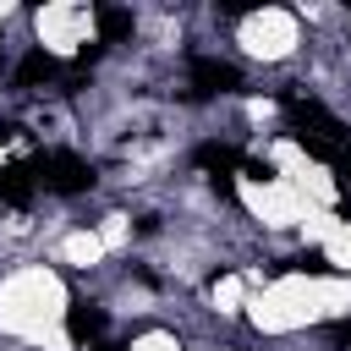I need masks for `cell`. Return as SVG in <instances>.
<instances>
[{
    "instance_id": "3",
    "label": "cell",
    "mask_w": 351,
    "mask_h": 351,
    "mask_svg": "<svg viewBox=\"0 0 351 351\" xmlns=\"http://www.w3.org/2000/svg\"><path fill=\"white\" fill-rule=\"evenodd\" d=\"M230 192H236L241 214H247L263 236H302V225H307V214H313V208L302 203V192H296L291 181H280L274 170H236Z\"/></svg>"
},
{
    "instance_id": "6",
    "label": "cell",
    "mask_w": 351,
    "mask_h": 351,
    "mask_svg": "<svg viewBox=\"0 0 351 351\" xmlns=\"http://www.w3.org/2000/svg\"><path fill=\"white\" fill-rule=\"evenodd\" d=\"M302 241L324 258L329 274H346V280H351V219H346V214H307Z\"/></svg>"
},
{
    "instance_id": "5",
    "label": "cell",
    "mask_w": 351,
    "mask_h": 351,
    "mask_svg": "<svg viewBox=\"0 0 351 351\" xmlns=\"http://www.w3.org/2000/svg\"><path fill=\"white\" fill-rule=\"evenodd\" d=\"M49 263L71 269V274H99L110 263V247L93 225H60V236L49 241Z\"/></svg>"
},
{
    "instance_id": "4",
    "label": "cell",
    "mask_w": 351,
    "mask_h": 351,
    "mask_svg": "<svg viewBox=\"0 0 351 351\" xmlns=\"http://www.w3.org/2000/svg\"><path fill=\"white\" fill-rule=\"evenodd\" d=\"M33 49L44 60H77L88 55V44H99V11L82 5V0H44L33 16Z\"/></svg>"
},
{
    "instance_id": "10",
    "label": "cell",
    "mask_w": 351,
    "mask_h": 351,
    "mask_svg": "<svg viewBox=\"0 0 351 351\" xmlns=\"http://www.w3.org/2000/svg\"><path fill=\"white\" fill-rule=\"evenodd\" d=\"M346 66H351V44H346Z\"/></svg>"
},
{
    "instance_id": "7",
    "label": "cell",
    "mask_w": 351,
    "mask_h": 351,
    "mask_svg": "<svg viewBox=\"0 0 351 351\" xmlns=\"http://www.w3.org/2000/svg\"><path fill=\"white\" fill-rule=\"evenodd\" d=\"M247 302H252V285H247V269L241 263H225L203 280V307L219 318V324H236L247 318Z\"/></svg>"
},
{
    "instance_id": "9",
    "label": "cell",
    "mask_w": 351,
    "mask_h": 351,
    "mask_svg": "<svg viewBox=\"0 0 351 351\" xmlns=\"http://www.w3.org/2000/svg\"><path fill=\"white\" fill-rule=\"evenodd\" d=\"M11 159H16V154H11V143H5V126H0V176L11 170Z\"/></svg>"
},
{
    "instance_id": "1",
    "label": "cell",
    "mask_w": 351,
    "mask_h": 351,
    "mask_svg": "<svg viewBox=\"0 0 351 351\" xmlns=\"http://www.w3.org/2000/svg\"><path fill=\"white\" fill-rule=\"evenodd\" d=\"M71 307V280L49 258H22L0 269V340L22 351H77Z\"/></svg>"
},
{
    "instance_id": "8",
    "label": "cell",
    "mask_w": 351,
    "mask_h": 351,
    "mask_svg": "<svg viewBox=\"0 0 351 351\" xmlns=\"http://www.w3.org/2000/svg\"><path fill=\"white\" fill-rule=\"evenodd\" d=\"M126 351H186V335L176 324H137L126 335Z\"/></svg>"
},
{
    "instance_id": "2",
    "label": "cell",
    "mask_w": 351,
    "mask_h": 351,
    "mask_svg": "<svg viewBox=\"0 0 351 351\" xmlns=\"http://www.w3.org/2000/svg\"><path fill=\"white\" fill-rule=\"evenodd\" d=\"M230 44H236V55L252 60V66H285V60H296L302 44H307L302 11H291V5H252V11H241V16L230 22Z\"/></svg>"
}]
</instances>
